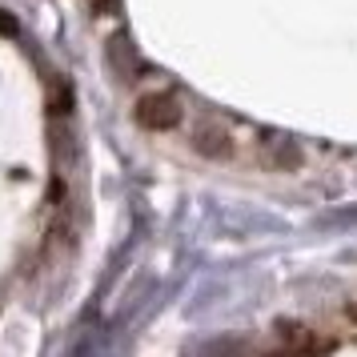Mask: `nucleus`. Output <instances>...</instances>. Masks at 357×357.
Masks as SVG:
<instances>
[{
  "mask_svg": "<svg viewBox=\"0 0 357 357\" xmlns=\"http://www.w3.org/2000/svg\"><path fill=\"white\" fill-rule=\"evenodd\" d=\"M181 116H185V109L173 93H145L137 100V121L145 129H173V125H181Z\"/></svg>",
  "mask_w": 357,
  "mask_h": 357,
  "instance_id": "1",
  "label": "nucleus"
}]
</instances>
